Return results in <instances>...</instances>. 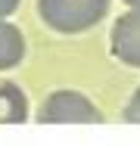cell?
Here are the masks:
<instances>
[{"label": "cell", "instance_id": "cell-7", "mask_svg": "<svg viewBox=\"0 0 140 146\" xmlns=\"http://www.w3.org/2000/svg\"><path fill=\"white\" fill-rule=\"evenodd\" d=\"M19 3H22V0H0V19H9V16L19 9Z\"/></svg>", "mask_w": 140, "mask_h": 146}, {"label": "cell", "instance_id": "cell-3", "mask_svg": "<svg viewBox=\"0 0 140 146\" xmlns=\"http://www.w3.org/2000/svg\"><path fill=\"white\" fill-rule=\"evenodd\" d=\"M109 50L118 62L140 68V9H128L125 16H118L112 22Z\"/></svg>", "mask_w": 140, "mask_h": 146}, {"label": "cell", "instance_id": "cell-4", "mask_svg": "<svg viewBox=\"0 0 140 146\" xmlns=\"http://www.w3.org/2000/svg\"><path fill=\"white\" fill-rule=\"evenodd\" d=\"M25 53H28V44H25L22 28L0 19V72H9V68L22 65Z\"/></svg>", "mask_w": 140, "mask_h": 146}, {"label": "cell", "instance_id": "cell-8", "mask_svg": "<svg viewBox=\"0 0 140 146\" xmlns=\"http://www.w3.org/2000/svg\"><path fill=\"white\" fill-rule=\"evenodd\" d=\"M121 3H128L131 9H140V0H121Z\"/></svg>", "mask_w": 140, "mask_h": 146}, {"label": "cell", "instance_id": "cell-6", "mask_svg": "<svg viewBox=\"0 0 140 146\" xmlns=\"http://www.w3.org/2000/svg\"><path fill=\"white\" fill-rule=\"evenodd\" d=\"M121 118H125V121H131V124H140V87L131 93L128 106L121 109Z\"/></svg>", "mask_w": 140, "mask_h": 146}, {"label": "cell", "instance_id": "cell-5", "mask_svg": "<svg viewBox=\"0 0 140 146\" xmlns=\"http://www.w3.org/2000/svg\"><path fill=\"white\" fill-rule=\"evenodd\" d=\"M31 115L25 90L13 81H0V124H22Z\"/></svg>", "mask_w": 140, "mask_h": 146}, {"label": "cell", "instance_id": "cell-1", "mask_svg": "<svg viewBox=\"0 0 140 146\" xmlns=\"http://www.w3.org/2000/svg\"><path fill=\"white\" fill-rule=\"evenodd\" d=\"M112 0H37L41 22L56 34H84L109 16Z\"/></svg>", "mask_w": 140, "mask_h": 146}, {"label": "cell", "instance_id": "cell-2", "mask_svg": "<svg viewBox=\"0 0 140 146\" xmlns=\"http://www.w3.org/2000/svg\"><path fill=\"white\" fill-rule=\"evenodd\" d=\"M37 121L41 124H100L103 112L93 106V100L87 93L59 87L41 103Z\"/></svg>", "mask_w": 140, "mask_h": 146}]
</instances>
